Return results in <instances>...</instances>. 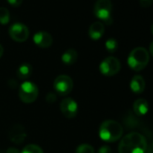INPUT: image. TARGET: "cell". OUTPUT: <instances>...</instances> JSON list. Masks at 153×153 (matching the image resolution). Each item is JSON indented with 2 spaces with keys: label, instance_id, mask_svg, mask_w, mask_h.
I'll return each mask as SVG.
<instances>
[{
  "label": "cell",
  "instance_id": "8992f818",
  "mask_svg": "<svg viewBox=\"0 0 153 153\" xmlns=\"http://www.w3.org/2000/svg\"><path fill=\"white\" fill-rule=\"evenodd\" d=\"M121 69V63L119 59L115 57H107L105 58L99 66L100 72L107 76H112L116 75Z\"/></svg>",
  "mask_w": 153,
  "mask_h": 153
},
{
  "label": "cell",
  "instance_id": "ffe728a7",
  "mask_svg": "<svg viewBox=\"0 0 153 153\" xmlns=\"http://www.w3.org/2000/svg\"><path fill=\"white\" fill-rule=\"evenodd\" d=\"M76 153H95V149L90 144L83 143L78 147Z\"/></svg>",
  "mask_w": 153,
  "mask_h": 153
},
{
  "label": "cell",
  "instance_id": "7a4b0ae2",
  "mask_svg": "<svg viewBox=\"0 0 153 153\" xmlns=\"http://www.w3.org/2000/svg\"><path fill=\"white\" fill-rule=\"evenodd\" d=\"M123 132V126L114 120H106L99 127V136L105 142H114L120 140Z\"/></svg>",
  "mask_w": 153,
  "mask_h": 153
},
{
  "label": "cell",
  "instance_id": "d4e9b609",
  "mask_svg": "<svg viewBox=\"0 0 153 153\" xmlns=\"http://www.w3.org/2000/svg\"><path fill=\"white\" fill-rule=\"evenodd\" d=\"M8 86H9L11 88H15L17 87V82H16L15 79H10V80L8 81Z\"/></svg>",
  "mask_w": 153,
  "mask_h": 153
},
{
  "label": "cell",
  "instance_id": "4fadbf2b",
  "mask_svg": "<svg viewBox=\"0 0 153 153\" xmlns=\"http://www.w3.org/2000/svg\"><path fill=\"white\" fill-rule=\"evenodd\" d=\"M105 33V26L101 22L93 23L88 29V35L92 40H99Z\"/></svg>",
  "mask_w": 153,
  "mask_h": 153
},
{
  "label": "cell",
  "instance_id": "ac0fdd59",
  "mask_svg": "<svg viewBox=\"0 0 153 153\" xmlns=\"http://www.w3.org/2000/svg\"><path fill=\"white\" fill-rule=\"evenodd\" d=\"M21 153H43L42 148L36 144H29L26 145Z\"/></svg>",
  "mask_w": 153,
  "mask_h": 153
},
{
  "label": "cell",
  "instance_id": "7c38bea8",
  "mask_svg": "<svg viewBox=\"0 0 153 153\" xmlns=\"http://www.w3.org/2000/svg\"><path fill=\"white\" fill-rule=\"evenodd\" d=\"M145 86L146 84L143 76H141L140 75H135L132 76L130 83V88L134 94H141L145 89Z\"/></svg>",
  "mask_w": 153,
  "mask_h": 153
},
{
  "label": "cell",
  "instance_id": "30bf717a",
  "mask_svg": "<svg viewBox=\"0 0 153 153\" xmlns=\"http://www.w3.org/2000/svg\"><path fill=\"white\" fill-rule=\"evenodd\" d=\"M9 140L16 144H21L26 138V131L23 125L15 124L8 131Z\"/></svg>",
  "mask_w": 153,
  "mask_h": 153
},
{
  "label": "cell",
  "instance_id": "4316f807",
  "mask_svg": "<svg viewBox=\"0 0 153 153\" xmlns=\"http://www.w3.org/2000/svg\"><path fill=\"white\" fill-rule=\"evenodd\" d=\"M149 52H150V54L152 55V57H153V42L150 43V45H149Z\"/></svg>",
  "mask_w": 153,
  "mask_h": 153
},
{
  "label": "cell",
  "instance_id": "3957f363",
  "mask_svg": "<svg viewBox=\"0 0 153 153\" xmlns=\"http://www.w3.org/2000/svg\"><path fill=\"white\" fill-rule=\"evenodd\" d=\"M149 61V51L143 47H137L133 49L127 59L129 67L134 71H140L144 69Z\"/></svg>",
  "mask_w": 153,
  "mask_h": 153
},
{
  "label": "cell",
  "instance_id": "ba28073f",
  "mask_svg": "<svg viewBox=\"0 0 153 153\" xmlns=\"http://www.w3.org/2000/svg\"><path fill=\"white\" fill-rule=\"evenodd\" d=\"M8 33L10 37L17 42H25L29 37V29L22 23H16L12 25L9 27Z\"/></svg>",
  "mask_w": 153,
  "mask_h": 153
},
{
  "label": "cell",
  "instance_id": "d6986e66",
  "mask_svg": "<svg viewBox=\"0 0 153 153\" xmlns=\"http://www.w3.org/2000/svg\"><path fill=\"white\" fill-rule=\"evenodd\" d=\"M105 49L107 50V51H109V52H111V53H113V52H114L116 50H117V48H118V42H117V41L115 40V39H114V38H110V39H108L106 42H105Z\"/></svg>",
  "mask_w": 153,
  "mask_h": 153
},
{
  "label": "cell",
  "instance_id": "2e32d148",
  "mask_svg": "<svg viewBox=\"0 0 153 153\" xmlns=\"http://www.w3.org/2000/svg\"><path fill=\"white\" fill-rule=\"evenodd\" d=\"M78 59V52L74 49L67 50L61 56V60L65 65H72Z\"/></svg>",
  "mask_w": 153,
  "mask_h": 153
},
{
  "label": "cell",
  "instance_id": "5bb4252c",
  "mask_svg": "<svg viewBox=\"0 0 153 153\" xmlns=\"http://www.w3.org/2000/svg\"><path fill=\"white\" fill-rule=\"evenodd\" d=\"M132 109L138 116H143L148 114L149 105L146 99L139 98L134 101V103L132 105Z\"/></svg>",
  "mask_w": 153,
  "mask_h": 153
},
{
  "label": "cell",
  "instance_id": "f1b7e54d",
  "mask_svg": "<svg viewBox=\"0 0 153 153\" xmlns=\"http://www.w3.org/2000/svg\"><path fill=\"white\" fill-rule=\"evenodd\" d=\"M151 33H152V34H153V25H151Z\"/></svg>",
  "mask_w": 153,
  "mask_h": 153
},
{
  "label": "cell",
  "instance_id": "52a82bcc",
  "mask_svg": "<svg viewBox=\"0 0 153 153\" xmlns=\"http://www.w3.org/2000/svg\"><path fill=\"white\" fill-rule=\"evenodd\" d=\"M73 80L67 75H60L55 79L53 87L57 94L60 96H66L73 89Z\"/></svg>",
  "mask_w": 153,
  "mask_h": 153
},
{
  "label": "cell",
  "instance_id": "7402d4cb",
  "mask_svg": "<svg viewBox=\"0 0 153 153\" xmlns=\"http://www.w3.org/2000/svg\"><path fill=\"white\" fill-rule=\"evenodd\" d=\"M140 4L142 7H149L153 4V0H140Z\"/></svg>",
  "mask_w": 153,
  "mask_h": 153
},
{
  "label": "cell",
  "instance_id": "277c9868",
  "mask_svg": "<svg viewBox=\"0 0 153 153\" xmlns=\"http://www.w3.org/2000/svg\"><path fill=\"white\" fill-rule=\"evenodd\" d=\"M113 5L111 0H97L94 7V15L99 20L106 24L112 23Z\"/></svg>",
  "mask_w": 153,
  "mask_h": 153
},
{
  "label": "cell",
  "instance_id": "5b68a950",
  "mask_svg": "<svg viewBox=\"0 0 153 153\" xmlns=\"http://www.w3.org/2000/svg\"><path fill=\"white\" fill-rule=\"evenodd\" d=\"M39 95L38 87L31 82V81H25L19 88V97L20 99L26 104L33 103Z\"/></svg>",
  "mask_w": 153,
  "mask_h": 153
},
{
  "label": "cell",
  "instance_id": "603a6c76",
  "mask_svg": "<svg viewBox=\"0 0 153 153\" xmlns=\"http://www.w3.org/2000/svg\"><path fill=\"white\" fill-rule=\"evenodd\" d=\"M7 2H8L12 7H20L21 4L23 3V0H7Z\"/></svg>",
  "mask_w": 153,
  "mask_h": 153
},
{
  "label": "cell",
  "instance_id": "f546056e",
  "mask_svg": "<svg viewBox=\"0 0 153 153\" xmlns=\"http://www.w3.org/2000/svg\"><path fill=\"white\" fill-rule=\"evenodd\" d=\"M0 153H5V152H4V151H1V152H0Z\"/></svg>",
  "mask_w": 153,
  "mask_h": 153
},
{
  "label": "cell",
  "instance_id": "8fae6325",
  "mask_svg": "<svg viewBox=\"0 0 153 153\" xmlns=\"http://www.w3.org/2000/svg\"><path fill=\"white\" fill-rule=\"evenodd\" d=\"M33 42L40 48H49L52 44V37L49 33L41 31L33 35Z\"/></svg>",
  "mask_w": 153,
  "mask_h": 153
},
{
  "label": "cell",
  "instance_id": "484cf974",
  "mask_svg": "<svg viewBox=\"0 0 153 153\" xmlns=\"http://www.w3.org/2000/svg\"><path fill=\"white\" fill-rule=\"evenodd\" d=\"M7 153H20L19 150L16 148H9L7 150Z\"/></svg>",
  "mask_w": 153,
  "mask_h": 153
},
{
  "label": "cell",
  "instance_id": "9c48e42d",
  "mask_svg": "<svg viewBox=\"0 0 153 153\" xmlns=\"http://www.w3.org/2000/svg\"><path fill=\"white\" fill-rule=\"evenodd\" d=\"M59 106L61 113L67 118H74L78 114V104L72 98L63 99Z\"/></svg>",
  "mask_w": 153,
  "mask_h": 153
},
{
  "label": "cell",
  "instance_id": "44dd1931",
  "mask_svg": "<svg viewBox=\"0 0 153 153\" xmlns=\"http://www.w3.org/2000/svg\"><path fill=\"white\" fill-rule=\"evenodd\" d=\"M57 100V96L54 93H48L46 96V101L48 103H54Z\"/></svg>",
  "mask_w": 153,
  "mask_h": 153
},
{
  "label": "cell",
  "instance_id": "9a60e30c",
  "mask_svg": "<svg viewBox=\"0 0 153 153\" xmlns=\"http://www.w3.org/2000/svg\"><path fill=\"white\" fill-rule=\"evenodd\" d=\"M32 72H33L32 65H30L28 63H24V64L20 65V67L17 68L16 76L19 79L25 80L28 78H30V76L32 75Z\"/></svg>",
  "mask_w": 153,
  "mask_h": 153
},
{
  "label": "cell",
  "instance_id": "cb8c5ba5",
  "mask_svg": "<svg viewBox=\"0 0 153 153\" xmlns=\"http://www.w3.org/2000/svg\"><path fill=\"white\" fill-rule=\"evenodd\" d=\"M98 153H112V149L110 147L105 145V146H102L99 150H98Z\"/></svg>",
  "mask_w": 153,
  "mask_h": 153
},
{
  "label": "cell",
  "instance_id": "6da1fadb",
  "mask_svg": "<svg viewBox=\"0 0 153 153\" xmlns=\"http://www.w3.org/2000/svg\"><path fill=\"white\" fill-rule=\"evenodd\" d=\"M146 138L136 131H132L125 135L120 141L118 146L119 153H146L147 150Z\"/></svg>",
  "mask_w": 153,
  "mask_h": 153
},
{
  "label": "cell",
  "instance_id": "e0dca14e",
  "mask_svg": "<svg viewBox=\"0 0 153 153\" xmlns=\"http://www.w3.org/2000/svg\"><path fill=\"white\" fill-rule=\"evenodd\" d=\"M10 21V13L6 7H0V24L7 25Z\"/></svg>",
  "mask_w": 153,
  "mask_h": 153
},
{
  "label": "cell",
  "instance_id": "83f0119b",
  "mask_svg": "<svg viewBox=\"0 0 153 153\" xmlns=\"http://www.w3.org/2000/svg\"><path fill=\"white\" fill-rule=\"evenodd\" d=\"M3 52H4V49H3V46L0 44V58L2 57V55H3Z\"/></svg>",
  "mask_w": 153,
  "mask_h": 153
}]
</instances>
